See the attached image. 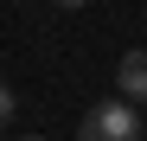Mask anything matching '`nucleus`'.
Returning <instances> with one entry per match:
<instances>
[{
	"mask_svg": "<svg viewBox=\"0 0 147 141\" xmlns=\"http://www.w3.org/2000/svg\"><path fill=\"white\" fill-rule=\"evenodd\" d=\"M26 141H45V135H26Z\"/></svg>",
	"mask_w": 147,
	"mask_h": 141,
	"instance_id": "obj_5",
	"label": "nucleus"
},
{
	"mask_svg": "<svg viewBox=\"0 0 147 141\" xmlns=\"http://www.w3.org/2000/svg\"><path fill=\"white\" fill-rule=\"evenodd\" d=\"M13 115H19V96H13V83H0V135H7Z\"/></svg>",
	"mask_w": 147,
	"mask_h": 141,
	"instance_id": "obj_3",
	"label": "nucleus"
},
{
	"mask_svg": "<svg viewBox=\"0 0 147 141\" xmlns=\"http://www.w3.org/2000/svg\"><path fill=\"white\" fill-rule=\"evenodd\" d=\"M115 83H121V96H128V103H147V52H121Z\"/></svg>",
	"mask_w": 147,
	"mask_h": 141,
	"instance_id": "obj_2",
	"label": "nucleus"
},
{
	"mask_svg": "<svg viewBox=\"0 0 147 141\" xmlns=\"http://www.w3.org/2000/svg\"><path fill=\"white\" fill-rule=\"evenodd\" d=\"M141 135V115L128 96H109V103H90L83 122H77V141H134Z\"/></svg>",
	"mask_w": 147,
	"mask_h": 141,
	"instance_id": "obj_1",
	"label": "nucleus"
},
{
	"mask_svg": "<svg viewBox=\"0 0 147 141\" xmlns=\"http://www.w3.org/2000/svg\"><path fill=\"white\" fill-rule=\"evenodd\" d=\"M51 7H90V0H51Z\"/></svg>",
	"mask_w": 147,
	"mask_h": 141,
	"instance_id": "obj_4",
	"label": "nucleus"
}]
</instances>
